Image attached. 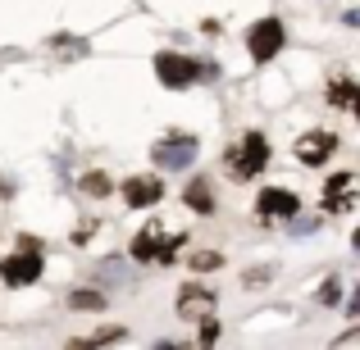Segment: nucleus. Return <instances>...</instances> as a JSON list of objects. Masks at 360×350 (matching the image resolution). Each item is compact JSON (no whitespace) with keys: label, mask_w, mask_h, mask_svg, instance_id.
Masks as SVG:
<instances>
[{"label":"nucleus","mask_w":360,"mask_h":350,"mask_svg":"<svg viewBox=\"0 0 360 350\" xmlns=\"http://www.w3.org/2000/svg\"><path fill=\"white\" fill-rule=\"evenodd\" d=\"M155 78L165 82V87H192V82H214L219 78V69H210V64H196V60H187V55H178V51H160L155 55Z\"/></svg>","instance_id":"nucleus-1"},{"label":"nucleus","mask_w":360,"mask_h":350,"mask_svg":"<svg viewBox=\"0 0 360 350\" xmlns=\"http://www.w3.org/2000/svg\"><path fill=\"white\" fill-rule=\"evenodd\" d=\"M82 191H87V196H96V201H105V196L115 191V182H110L105 173H87V177H82Z\"/></svg>","instance_id":"nucleus-14"},{"label":"nucleus","mask_w":360,"mask_h":350,"mask_svg":"<svg viewBox=\"0 0 360 350\" xmlns=\"http://www.w3.org/2000/svg\"><path fill=\"white\" fill-rule=\"evenodd\" d=\"M178 245H183V232H165L160 223H146L137 236H132V260H155V264H174Z\"/></svg>","instance_id":"nucleus-2"},{"label":"nucleus","mask_w":360,"mask_h":350,"mask_svg":"<svg viewBox=\"0 0 360 350\" xmlns=\"http://www.w3.org/2000/svg\"><path fill=\"white\" fill-rule=\"evenodd\" d=\"M0 278L9 287H32L41 278V245H18V255L0 260Z\"/></svg>","instance_id":"nucleus-4"},{"label":"nucleus","mask_w":360,"mask_h":350,"mask_svg":"<svg viewBox=\"0 0 360 350\" xmlns=\"http://www.w3.org/2000/svg\"><path fill=\"white\" fill-rule=\"evenodd\" d=\"M255 210H260V219L278 223V219H292V214L301 210V201H297L292 191H283V187H264L260 201H255Z\"/></svg>","instance_id":"nucleus-7"},{"label":"nucleus","mask_w":360,"mask_h":350,"mask_svg":"<svg viewBox=\"0 0 360 350\" xmlns=\"http://www.w3.org/2000/svg\"><path fill=\"white\" fill-rule=\"evenodd\" d=\"M192 159H196V141L192 137H169V141L155 146V164H165V168H187Z\"/></svg>","instance_id":"nucleus-10"},{"label":"nucleus","mask_w":360,"mask_h":350,"mask_svg":"<svg viewBox=\"0 0 360 350\" xmlns=\"http://www.w3.org/2000/svg\"><path fill=\"white\" fill-rule=\"evenodd\" d=\"M219 264H224V255L219 250H201V255H192V269H219Z\"/></svg>","instance_id":"nucleus-16"},{"label":"nucleus","mask_w":360,"mask_h":350,"mask_svg":"<svg viewBox=\"0 0 360 350\" xmlns=\"http://www.w3.org/2000/svg\"><path fill=\"white\" fill-rule=\"evenodd\" d=\"M356 173H333L324 187V214H352L356 210Z\"/></svg>","instance_id":"nucleus-6"},{"label":"nucleus","mask_w":360,"mask_h":350,"mask_svg":"<svg viewBox=\"0 0 360 350\" xmlns=\"http://www.w3.org/2000/svg\"><path fill=\"white\" fill-rule=\"evenodd\" d=\"M356 100H360V87L347 73H333V82H328V105H338V109H356Z\"/></svg>","instance_id":"nucleus-12"},{"label":"nucleus","mask_w":360,"mask_h":350,"mask_svg":"<svg viewBox=\"0 0 360 350\" xmlns=\"http://www.w3.org/2000/svg\"><path fill=\"white\" fill-rule=\"evenodd\" d=\"M319 300H324V305H338V282H328V287L319 291Z\"/></svg>","instance_id":"nucleus-18"},{"label":"nucleus","mask_w":360,"mask_h":350,"mask_svg":"<svg viewBox=\"0 0 360 350\" xmlns=\"http://www.w3.org/2000/svg\"><path fill=\"white\" fill-rule=\"evenodd\" d=\"M69 309H105V291H73Z\"/></svg>","instance_id":"nucleus-15"},{"label":"nucleus","mask_w":360,"mask_h":350,"mask_svg":"<svg viewBox=\"0 0 360 350\" xmlns=\"http://www.w3.org/2000/svg\"><path fill=\"white\" fill-rule=\"evenodd\" d=\"M333 150H338L333 132H306V137L297 141V159H301V164H310V168H319Z\"/></svg>","instance_id":"nucleus-9"},{"label":"nucleus","mask_w":360,"mask_h":350,"mask_svg":"<svg viewBox=\"0 0 360 350\" xmlns=\"http://www.w3.org/2000/svg\"><path fill=\"white\" fill-rule=\"evenodd\" d=\"M283 41H288V32H283L278 18H260V23L251 27V36H246V51H251L255 64H269L274 55L283 51Z\"/></svg>","instance_id":"nucleus-5"},{"label":"nucleus","mask_w":360,"mask_h":350,"mask_svg":"<svg viewBox=\"0 0 360 350\" xmlns=\"http://www.w3.org/2000/svg\"><path fill=\"white\" fill-rule=\"evenodd\" d=\"M210 314H214V287L192 282L178 291V318H210Z\"/></svg>","instance_id":"nucleus-8"},{"label":"nucleus","mask_w":360,"mask_h":350,"mask_svg":"<svg viewBox=\"0 0 360 350\" xmlns=\"http://www.w3.org/2000/svg\"><path fill=\"white\" fill-rule=\"evenodd\" d=\"M201 342H219V323H214V318L201 328Z\"/></svg>","instance_id":"nucleus-17"},{"label":"nucleus","mask_w":360,"mask_h":350,"mask_svg":"<svg viewBox=\"0 0 360 350\" xmlns=\"http://www.w3.org/2000/svg\"><path fill=\"white\" fill-rule=\"evenodd\" d=\"M264 164H269V141H264L260 132H246L238 146L229 150V173L233 177H255Z\"/></svg>","instance_id":"nucleus-3"},{"label":"nucleus","mask_w":360,"mask_h":350,"mask_svg":"<svg viewBox=\"0 0 360 350\" xmlns=\"http://www.w3.org/2000/svg\"><path fill=\"white\" fill-rule=\"evenodd\" d=\"M160 196H165V182H160V177H128V182H123V201H128L132 210L155 205Z\"/></svg>","instance_id":"nucleus-11"},{"label":"nucleus","mask_w":360,"mask_h":350,"mask_svg":"<svg viewBox=\"0 0 360 350\" xmlns=\"http://www.w3.org/2000/svg\"><path fill=\"white\" fill-rule=\"evenodd\" d=\"M187 205H192L196 214H214V191H210V182L205 177H196L192 187H187V196H183Z\"/></svg>","instance_id":"nucleus-13"}]
</instances>
